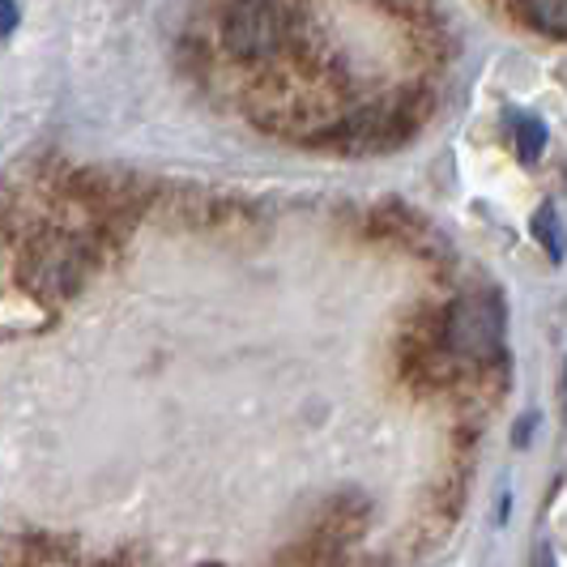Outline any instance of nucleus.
Segmentation results:
<instances>
[{"label": "nucleus", "mask_w": 567, "mask_h": 567, "mask_svg": "<svg viewBox=\"0 0 567 567\" xmlns=\"http://www.w3.org/2000/svg\"><path fill=\"white\" fill-rule=\"evenodd\" d=\"M200 567H223V564H200Z\"/></svg>", "instance_id": "obj_12"}, {"label": "nucleus", "mask_w": 567, "mask_h": 567, "mask_svg": "<svg viewBox=\"0 0 567 567\" xmlns=\"http://www.w3.org/2000/svg\"><path fill=\"white\" fill-rule=\"evenodd\" d=\"M525 18H529L542 34L567 39V0H525Z\"/></svg>", "instance_id": "obj_6"}, {"label": "nucleus", "mask_w": 567, "mask_h": 567, "mask_svg": "<svg viewBox=\"0 0 567 567\" xmlns=\"http://www.w3.org/2000/svg\"><path fill=\"white\" fill-rule=\"evenodd\" d=\"M18 18H22V13H18V4H13V0H0V39H4V34H13Z\"/></svg>", "instance_id": "obj_9"}, {"label": "nucleus", "mask_w": 567, "mask_h": 567, "mask_svg": "<svg viewBox=\"0 0 567 567\" xmlns=\"http://www.w3.org/2000/svg\"><path fill=\"white\" fill-rule=\"evenodd\" d=\"M94 256L85 248V239L64 235V239H39L22 260V286L34 299H56L82 290Z\"/></svg>", "instance_id": "obj_3"}, {"label": "nucleus", "mask_w": 567, "mask_h": 567, "mask_svg": "<svg viewBox=\"0 0 567 567\" xmlns=\"http://www.w3.org/2000/svg\"><path fill=\"white\" fill-rule=\"evenodd\" d=\"M534 567H555V555H550L546 546H538V559H534Z\"/></svg>", "instance_id": "obj_10"}, {"label": "nucleus", "mask_w": 567, "mask_h": 567, "mask_svg": "<svg viewBox=\"0 0 567 567\" xmlns=\"http://www.w3.org/2000/svg\"><path fill=\"white\" fill-rule=\"evenodd\" d=\"M290 39V9L286 0H230L223 18V43L235 60H274Z\"/></svg>", "instance_id": "obj_1"}, {"label": "nucleus", "mask_w": 567, "mask_h": 567, "mask_svg": "<svg viewBox=\"0 0 567 567\" xmlns=\"http://www.w3.org/2000/svg\"><path fill=\"white\" fill-rule=\"evenodd\" d=\"M410 128H414V120H405L398 103H380V107L350 115L341 128H333V145L346 154H371V150L398 145Z\"/></svg>", "instance_id": "obj_4"}, {"label": "nucleus", "mask_w": 567, "mask_h": 567, "mask_svg": "<svg viewBox=\"0 0 567 567\" xmlns=\"http://www.w3.org/2000/svg\"><path fill=\"white\" fill-rule=\"evenodd\" d=\"M512 124H516V150H520V158L525 163H538L542 150H546V124H542L538 115H512Z\"/></svg>", "instance_id": "obj_7"}, {"label": "nucleus", "mask_w": 567, "mask_h": 567, "mask_svg": "<svg viewBox=\"0 0 567 567\" xmlns=\"http://www.w3.org/2000/svg\"><path fill=\"white\" fill-rule=\"evenodd\" d=\"M375 223H380V230H384L389 239L405 244L410 252H419V256H440V252H444L440 235L426 227L423 218H414L410 209H401V205H384V209L375 214Z\"/></svg>", "instance_id": "obj_5"}, {"label": "nucleus", "mask_w": 567, "mask_h": 567, "mask_svg": "<svg viewBox=\"0 0 567 567\" xmlns=\"http://www.w3.org/2000/svg\"><path fill=\"white\" fill-rule=\"evenodd\" d=\"M559 393H564V414H567V359H564V375H559Z\"/></svg>", "instance_id": "obj_11"}, {"label": "nucleus", "mask_w": 567, "mask_h": 567, "mask_svg": "<svg viewBox=\"0 0 567 567\" xmlns=\"http://www.w3.org/2000/svg\"><path fill=\"white\" fill-rule=\"evenodd\" d=\"M440 324H444V346L453 350V359L486 363L504 346V303L495 295H465V299H456Z\"/></svg>", "instance_id": "obj_2"}, {"label": "nucleus", "mask_w": 567, "mask_h": 567, "mask_svg": "<svg viewBox=\"0 0 567 567\" xmlns=\"http://www.w3.org/2000/svg\"><path fill=\"white\" fill-rule=\"evenodd\" d=\"M534 235H538V244L546 248L550 260H564V235H559V214H555V205H542L538 214H534Z\"/></svg>", "instance_id": "obj_8"}]
</instances>
